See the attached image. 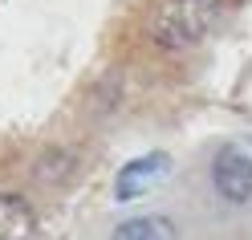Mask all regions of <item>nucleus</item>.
I'll return each mask as SVG.
<instances>
[{
  "label": "nucleus",
  "mask_w": 252,
  "mask_h": 240,
  "mask_svg": "<svg viewBox=\"0 0 252 240\" xmlns=\"http://www.w3.org/2000/svg\"><path fill=\"white\" fill-rule=\"evenodd\" d=\"M224 0H163L151 21V41L167 53L191 49L216 29Z\"/></svg>",
  "instance_id": "f257e3e1"
},
{
  "label": "nucleus",
  "mask_w": 252,
  "mask_h": 240,
  "mask_svg": "<svg viewBox=\"0 0 252 240\" xmlns=\"http://www.w3.org/2000/svg\"><path fill=\"white\" fill-rule=\"evenodd\" d=\"M212 187L224 204L252 200V147L248 142H224L212 159Z\"/></svg>",
  "instance_id": "f03ea898"
},
{
  "label": "nucleus",
  "mask_w": 252,
  "mask_h": 240,
  "mask_svg": "<svg viewBox=\"0 0 252 240\" xmlns=\"http://www.w3.org/2000/svg\"><path fill=\"white\" fill-rule=\"evenodd\" d=\"M171 175V155L167 151H151V155H138L130 163H122L114 175V200L118 204H130L138 196H147L151 187H159Z\"/></svg>",
  "instance_id": "7ed1b4c3"
},
{
  "label": "nucleus",
  "mask_w": 252,
  "mask_h": 240,
  "mask_svg": "<svg viewBox=\"0 0 252 240\" xmlns=\"http://www.w3.org/2000/svg\"><path fill=\"white\" fill-rule=\"evenodd\" d=\"M37 236H41V220L33 204L25 196L0 191V240H37Z\"/></svg>",
  "instance_id": "20e7f679"
},
{
  "label": "nucleus",
  "mask_w": 252,
  "mask_h": 240,
  "mask_svg": "<svg viewBox=\"0 0 252 240\" xmlns=\"http://www.w3.org/2000/svg\"><path fill=\"white\" fill-rule=\"evenodd\" d=\"M110 240H179L175 224L167 216H134V220H122Z\"/></svg>",
  "instance_id": "39448f33"
}]
</instances>
